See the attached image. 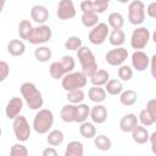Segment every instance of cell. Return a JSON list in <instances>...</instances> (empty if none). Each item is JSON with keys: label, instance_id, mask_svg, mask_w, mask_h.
<instances>
[{"label": "cell", "instance_id": "d6a6232c", "mask_svg": "<svg viewBox=\"0 0 156 156\" xmlns=\"http://www.w3.org/2000/svg\"><path fill=\"white\" fill-rule=\"evenodd\" d=\"M33 29L32 23L28 20H22L18 24V35L22 40H28V37Z\"/></svg>", "mask_w": 156, "mask_h": 156}, {"label": "cell", "instance_id": "6da1fadb", "mask_svg": "<svg viewBox=\"0 0 156 156\" xmlns=\"http://www.w3.org/2000/svg\"><path fill=\"white\" fill-rule=\"evenodd\" d=\"M21 95H22V99L23 101L27 104V106L30 108V110H39L43 107V104H44V99H43V95L40 93V90L37 88V85L32 82H24L21 88Z\"/></svg>", "mask_w": 156, "mask_h": 156}, {"label": "cell", "instance_id": "8fae6325", "mask_svg": "<svg viewBox=\"0 0 156 156\" xmlns=\"http://www.w3.org/2000/svg\"><path fill=\"white\" fill-rule=\"evenodd\" d=\"M76 13H77L76 6L72 0H60L58 1L57 10H56V16L58 17V20H62V21L72 20L76 16Z\"/></svg>", "mask_w": 156, "mask_h": 156}, {"label": "cell", "instance_id": "83f0119b", "mask_svg": "<svg viewBox=\"0 0 156 156\" xmlns=\"http://www.w3.org/2000/svg\"><path fill=\"white\" fill-rule=\"evenodd\" d=\"M51 55H52L51 49L48 48V46H45V45H39L34 50V57H35V60L39 61V62H41V63L48 62L51 58Z\"/></svg>", "mask_w": 156, "mask_h": 156}, {"label": "cell", "instance_id": "60d3db41", "mask_svg": "<svg viewBox=\"0 0 156 156\" xmlns=\"http://www.w3.org/2000/svg\"><path fill=\"white\" fill-rule=\"evenodd\" d=\"M10 74V66L6 61H0V83H2Z\"/></svg>", "mask_w": 156, "mask_h": 156}, {"label": "cell", "instance_id": "74e56055", "mask_svg": "<svg viewBox=\"0 0 156 156\" xmlns=\"http://www.w3.org/2000/svg\"><path fill=\"white\" fill-rule=\"evenodd\" d=\"M117 74H118V78L119 80H123V82H129L133 77V68L128 65H121L118 66V71H117Z\"/></svg>", "mask_w": 156, "mask_h": 156}, {"label": "cell", "instance_id": "681fc988", "mask_svg": "<svg viewBox=\"0 0 156 156\" xmlns=\"http://www.w3.org/2000/svg\"><path fill=\"white\" fill-rule=\"evenodd\" d=\"M1 134H2V129H1V126H0V136H1Z\"/></svg>", "mask_w": 156, "mask_h": 156}, {"label": "cell", "instance_id": "9c48e42d", "mask_svg": "<svg viewBox=\"0 0 156 156\" xmlns=\"http://www.w3.org/2000/svg\"><path fill=\"white\" fill-rule=\"evenodd\" d=\"M150 40V30L146 27H138L130 35V46L135 50H143Z\"/></svg>", "mask_w": 156, "mask_h": 156}, {"label": "cell", "instance_id": "4fadbf2b", "mask_svg": "<svg viewBox=\"0 0 156 156\" xmlns=\"http://www.w3.org/2000/svg\"><path fill=\"white\" fill-rule=\"evenodd\" d=\"M23 99L22 98H18V96H13L9 100V102L6 104V107H5V115L9 119H13L15 117H17L21 111L23 110Z\"/></svg>", "mask_w": 156, "mask_h": 156}, {"label": "cell", "instance_id": "f907efd6", "mask_svg": "<svg viewBox=\"0 0 156 156\" xmlns=\"http://www.w3.org/2000/svg\"><path fill=\"white\" fill-rule=\"evenodd\" d=\"M104 1H106V2H108V4H110V1H111V0H104Z\"/></svg>", "mask_w": 156, "mask_h": 156}, {"label": "cell", "instance_id": "ab89813d", "mask_svg": "<svg viewBox=\"0 0 156 156\" xmlns=\"http://www.w3.org/2000/svg\"><path fill=\"white\" fill-rule=\"evenodd\" d=\"M10 155H12V156H27L28 155V149L20 141V143L13 144L11 146Z\"/></svg>", "mask_w": 156, "mask_h": 156}, {"label": "cell", "instance_id": "603a6c76", "mask_svg": "<svg viewBox=\"0 0 156 156\" xmlns=\"http://www.w3.org/2000/svg\"><path fill=\"white\" fill-rule=\"evenodd\" d=\"M63 139H65V135H63V132L60 130V129H50L48 132V136H46V141L50 146H58L63 143Z\"/></svg>", "mask_w": 156, "mask_h": 156}, {"label": "cell", "instance_id": "7dc6e473", "mask_svg": "<svg viewBox=\"0 0 156 156\" xmlns=\"http://www.w3.org/2000/svg\"><path fill=\"white\" fill-rule=\"evenodd\" d=\"M5 4H6V0H0V13L2 12V10L5 7Z\"/></svg>", "mask_w": 156, "mask_h": 156}, {"label": "cell", "instance_id": "ba28073f", "mask_svg": "<svg viewBox=\"0 0 156 156\" xmlns=\"http://www.w3.org/2000/svg\"><path fill=\"white\" fill-rule=\"evenodd\" d=\"M108 33H110L108 24L104 23V22H99L90 29V32L88 34V39L94 45H101L106 41Z\"/></svg>", "mask_w": 156, "mask_h": 156}, {"label": "cell", "instance_id": "f6af8a7d", "mask_svg": "<svg viewBox=\"0 0 156 156\" xmlns=\"http://www.w3.org/2000/svg\"><path fill=\"white\" fill-rule=\"evenodd\" d=\"M149 67L151 69V76L154 78H156V74H155V68H156V55H152L150 57V63H149Z\"/></svg>", "mask_w": 156, "mask_h": 156}, {"label": "cell", "instance_id": "484cf974", "mask_svg": "<svg viewBox=\"0 0 156 156\" xmlns=\"http://www.w3.org/2000/svg\"><path fill=\"white\" fill-rule=\"evenodd\" d=\"M94 145L98 150L100 151H108L112 147V141L111 139L105 135V134H100V135H95L94 138Z\"/></svg>", "mask_w": 156, "mask_h": 156}, {"label": "cell", "instance_id": "f35d334b", "mask_svg": "<svg viewBox=\"0 0 156 156\" xmlns=\"http://www.w3.org/2000/svg\"><path fill=\"white\" fill-rule=\"evenodd\" d=\"M60 63L62 65V67H63V69H65L66 73L72 72L74 69V67H76V61L69 55H63L61 57V60H60Z\"/></svg>", "mask_w": 156, "mask_h": 156}, {"label": "cell", "instance_id": "ac0fdd59", "mask_svg": "<svg viewBox=\"0 0 156 156\" xmlns=\"http://www.w3.org/2000/svg\"><path fill=\"white\" fill-rule=\"evenodd\" d=\"M106 90L101 87H98V85H93L91 88H89L88 90V98L90 101L95 102V104H101L106 100Z\"/></svg>", "mask_w": 156, "mask_h": 156}, {"label": "cell", "instance_id": "44dd1931", "mask_svg": "<svg viewBox=\"0 0 156 156\" xmlns=\"http://www.w3.org/2000/svg\"><path fill=\"white\" fill-rule=\"evenodd\" d=\"M84 155V146L78 140H72L67 144L65 150V156H83Z\"/></svg>", "mask_w": 156, "mask_h": 156}, {"label": "cell", "instance_id": "5b68a950", "mask_svg": "<svg viewBox=\"0 0 156 156\" xmlns=\"http://www.w3.org/2000/svg\"><path fill=\"white\" fill-rule=\"evenodd\" d=\"M12 129H13L15 138L21 143L27 141L30 136V133H32V127L29 126L27 118L24 116H21V115H18L17 117L13 118Z\"/></svg>", "mask_w": 156, "mask_h": 156}, {"label": "cell", "instance_id": "5bb4252c", "mask_svg": "<svg viewBox=\"0 0 156 156\" xmlns=\"http://www.w3.org/2000/svg\"><path fill=\"white\" fill-rule=\"evenodd\" d=\"M89 117L94 124H102L107 119V108L101 104H96L90 108Z\"/></svg>", "mask_w": 156, "mask_h": 156}, {"label": "cell", "instance_id": "d6986e66", "mask_svg": "<svg viewBox=\"0 0 156 156\" xmlns=\"http://www.w3.org/2000/svg\"><path fill=\"white\" fill-rule=\"evenodd\" d=\"M26 51V45L22 39H12L7 43V52L11 56H22Z\"/></svg>", "mask_w": 156, "mask_h": 156}, {"label": "cell", "instance_id": "bcb514c9", "mask_svg": "<svg viewBox=\"0 0 156 156\" xmlns=\"http://www.w3.org/2000/svg\"><path fill=\"white\" fill-rule=\"evenodd\" d=\"M149 140H150V144H151V150L154 154H156V132H152L150 135H149Z\"/></svg>", "mask_w": 156, "mask_h": 156}, {"label": "cell", "instance_id": "b9f144b4", "mask_svg": "<svg viewBox=\"0 0 156 156\" xmlns=\"http://www.w3.org/2000/svg\"><path fill=\"white\" fill-rule=\"evenodd\" d=\"M145 15H147L150 18H156V2H150L145 9Z\"/></svg>", "mask_w": 156, "mask_h": 156}, {"label": "cell", "instance_id": "30bf717a", "mask_svg": "<svg viewBox=\"0 0 156 156\" xmlns=\"http://www.w3.org/2000/svg\"><path fill=\"white\" fill-rule=\"evenodd\" d=\"M128 58V50L122 46H116V49H111L106 52L105 60L110 66L118 67L126 62Z\"/></svg>", "mask_w": 156, "mask_h": 156}, {"label": "cell", "instance_id": "3957f363", "mask_svg": "<svg viewBox=\"0 0 156 156\" xmlns=\"http://www.w3.org/2000/svg\"><path fill=\"white\" fill-rule=\"evenodd\" d=\"M77 57L79 60L82 72L87 77H90L98 69V62L95 60V55L88 46H80L77 50Z\"/></svg>", "mask_w": 156, "mask_h": 156}, {"label": "cell", "instance_id": "52a82bcc", "mask_svg": "<svg viewBox=\"0 0 156 156\" xmlns=\"http://www.w3.org/2000/svg\"><path fill=\"white\" fill-rule=\"evenodd\" d=\"M128 21L134 26H140L145 21V4L141 0H133L129 2Z\"/></svg>", "mask_w": 156, "mask_h": 156}, {"label": "cell", "instance_id": "7a4b0ae2", "mask_svg": "<svg viewBox=\"0 0 156 156\" xmlns=\"http://www.w3.org/2000/svg\"><path fill=\"white\" fill-rule=\"evenodd\" d=\"M54 124V113L49 108H39L33 118L32 127L38 134H46Z\"/></svg>", "mask_w": 156, "mask_h": 156}, {"label": "cell", "instance_id": "7bdbcfd3", "mask_svg": "<svg viewBox=\"0 0 156 156\" xmlns=\"http://www.w3.org/2000/svg\"><path fill=\"white\" fill-rule=\"evenodd\" d=\"M146 110L150 112V115H151L152 117L156 118V99H151V100L147 101V104H146Z\"/></svg>", "mask_w": 156, "mask_h": 156}, {"label": "cell", "instance_id": "836d02e7", "mask_svg": "<svg viewBox=\"0 0 156 156\" xmlns=\"http://www.w3.org/2000/svg\"><path fill=\"white\" fill-rule=\"evenodd\" d=\"M49 73H50L51 78H54V79H61V78L66 74V72H65L62 65L60 63V61H55V62H52V63L50 65V67H49Z\"/></svg>", "mask_w": 156, "mask_h": 156}, {"label": "cell", "instance_id": "d590c367", "mask_svg": "<svg viewBox=\"0 0 156 156\" xmlns=\"http://www.w3.org/2000/svg\"><path fill=\"white\" fill-rule=\"evenodd\" d=\"M84 98H85V94H84L83 89H76V90L67 91V100L71 104H74V105L80 104V102H83Z\"/></svg>", "mask_w": 156, "mask_h": 156}, {"label": "cell", "instance_id": "ffe728a7", "mask_svg": "<svg viewBox=\"0 0 156 156\" xmlns=\"http://www.w3.org/2000/svg\"><path fill=\"white\" fill-rule=\"evenodd\" d=\"M90 83L93 85H98V87H102L107 83V80L110 79V73L106 69L102 68H98L90 77Z\"/></svg>", "mask_w": 156, "mask_h": 156}, {"label": "cell", "instance_id": "e575fe53", "mask_svg": "<svg viewBox=\"0 0 156 156\" xmlns=\"http://www.w3.org/2000/svg\"><path fill=\"white\" fill-rule=\"evenodd\" d=\"M138 122L141 126H144V127H150V126H152V124L156 123V118L152 117L146 108H144V110L140 111V113L138 116Z\"/></svg>", "mask_w": 156, "mask_h": 156}, {"label": "cell", "instance_id": "7c38bea8", "mask_svg": "<svg viewBox=\"0 0 156 156\" xmlns=\"http://www.w3.org/2000/svg\"><path fill=\"white\" fill-rule=\"evenodd\" d=\"M130 60H132V67L138 72H143L146 68H149L150 57L143 50H135L132 54V58Z\"/></svg>", "mask_w": 156, "mask_h": 156}, {"label": "cell", "instance_id": "8992f818", "mask_svg": "<svg viewBox=\"0 0 156 156\" xmlns=\"http://www.w3.org/2000/svg\"><path fill=\"white\" fill-rule=\"evenodd\" d=\"M52 37V29L48 24H38L37 27H33L28 40L33 45H43L48 43Z\"/></svg>", "mask_w": 156, "mask_h": 156}, {"label": "cell", "instance_id": "1f68e13d", "mask_svg": "<svg viewBox=\"0 0 156 156\" xmlns=\"http://www.w3.org/2000/svg\"><path fill=\"white\" fill-rule=\"evenodd\" d=\"M107 23H108V27H111L112 29H122L124 24V17L119 12H111L108 15Z\"/></svg>", "mask_w": 156, "mask_h": 156}, {"label": "cell", "instance_id": "9a60e30c", "mask_svg": "<svg viewBox=\"0 0 156 156\" xmlns=\"http://www.w3.org/2000/svg\"><path fill=\"white\" fill-rule=\"evenodd\" d=\"M30 18L38 24H44L49 20V10L44 5H34L30 9Z\"/></svg>", "mask_w": 156, "mask_h": 156}, {"label": "cell", "instance_id": "c3c4849f", "mask_svg": "<svg viewBox=\"0 0 156 156\" xmlns=\"http://www.w3.org/2000/svg\"><path fill=\"white\" fill-rule=\"evenodd\" d=\"M118 2H121V4H127V2H129L130 0H117Z\"/></svg>", "mask_w": 156, "mask_h": 156}, {"label": "cell", "instance_id": "d4e9b609", "mask_svg": "<svg viewBox=\"0 0 156 156\" xmlns=\"http://www.w3.org/2000/svg\"><path fill=\"white\" fill-rule=\"evenodd\" d=\"M79 134L85 138V139H93L96 135V127L94 126L93 122H88L84 121L82 123H79Z\"/></svg>", "mask_w": 156, "mask_h": 156}, {"label": "cell", "instance_id": "8d00e7d4", "mask_svg": "<svg viewBox=\"0 0 156 156\" xmlns=\"http://www.w3.org/2000/svg\"><path fill=\"white\" fill-rule=\"evenodd\" d=\"M80 46H83V41L79 37H76V35L68 37L65 41V49L69 51H77Z\"/></svg>", "mask_w": 156, "mask_h": 156}, {"label": "cell", "instance_id": "7402d4cb", "mask_svg": "<svg viewBox=\"0 0 156 156\" xmlns=\"http://www.w3.org/2000/svg\"><path fill=\"white\" fill-rule=\"evenodd\" d=\"M89 112H90V107L87 104H83V102L77 104L76 110H74V122L82 123V122L87 121L89 117Z\"/></svg>", "mask_w": 156, "mask_h": 156}, {"label": "cell", "instance_id": "f1b7e54d", "mask_svg": "<svg viewBox=\"0 0 156 156\" xmlns=\"http://www.w3.org/2000/svg\"><path fill=\"white\" fill-rule=\"evenodd\" d=\"M104 89L110 95H119L122 93V90H123L122 80H119V79H108L107 83L105 84Z\"/></svg>", "mask_w": 156, "mask_h": 156}, {"label": "cell", "instance_id": "e0dca14e", "mask_svg": "<svg viewBox=\"0 0 156 156\" xmlns=\"http://www.w3.org/2000/svg\"><path fill=\"white\" fill-rule=\"evenodd\" d=\"M136 124H139L136 115H134V113H127L119 121V129L123 133H130L135 128Z\"/></svg>", "mask_w": 156, "mask_h": 156}, {"label": "cell", "instance_id": "cb8c5ba5", "mask_svg": "<svg viewBox=\"0 0 156 156\" xmlns=\"http://www.w3.org/2000/svg\"><path fill=\"white\" fill-rule=\"evenodd\" d=\"M138 100V94L132 90V89H127V90H122V93L119 94V102L123 106H133Z\"/></svg>", "mask_w": 156, "mask_h": 156}, {"label": "cell", "instance_id": "2e32d148", "mask_svg": "<svg viewBox=\"0 0 156 156\" xmlns=\"http://www.w3.org/2000/svg\"><path fill=\"white\" fill-rule=\"evenodd\" d=\"M130 133H132L133 141L136 143V144H139V145H144V144H146L149 141L150 133H149L147 128L144 127V126H141V124H136L135 128Z\"/></svg>", "mask_w": 156, "mask_h": 156}, {"label": "cell", "instance_id": "f546056e", "mask_svg": "<svg viewBox=\"0 0 156 156\" xmlns=\"http://www.w3.org/2000/svg\"><path fill=\"white\" fill-rule=\"evenodd\" d=\"M74 110H76V105L74 104H67L65 106H62L61 111H60V117L63 122L66 123H72L74 122Z\"/></svg>", "mask_w": 156, "mask_h": 156}, {"label": "cell", "instance_id": "ee69618b", "mask_svg": "<svg viewBox=\"0 0 156 156\" xmlns=\"http://www.w3.org/2000/svg\"><path fill=\"white\" fill-rule=\"evenodd\" d=\"M43 156H57V150L54 146H49L43 150Z\"/></svg>", "mask_w": 156, "mask_h": 156}, {"label": "cell", "instance_id": "4dcf8cb0", "mask_svg": "<svg viewBox=\"0 0 156 156\" xmlns=\"http://www.w3.org/2000/svg\"><path fill=\"white\" fill-rule=\"evenodd\" d=\"M80 22L87 28H93L95 24L99 23V15L95 12H82Z\"/></svg>", "mask_w": 156, "mask_h": 156}, {"label": "cell", "instance_id": "277c9868", "mask_svg": "<svg viewBox=\"0 0 156 156\" xmlns=\"http://www.w3.org/2000/svg\"><path fill=\"white\" fill-rule=\"evenodd\" d=\"M88 83V77L83 72H68L61 78V85L63 90L71 91L76 89H83Z\"/></svg>", "mask_w": 156, "mask_h": 156}, {"label": "cell", "instance_id": "4316f807", "mask_svg": "<svg viewBox=\"0 0 156 156\" xmlns=\"http://www.w3.org/2000/svg\"><path fill=\"white\" fill-rule=\"evenodd\" d=\"M108 41L112 46H122L126 41V34L122 29H112L108 33Z\"/></svg>", "mask_w": 156, "mask_h": 156}]
</instances>
